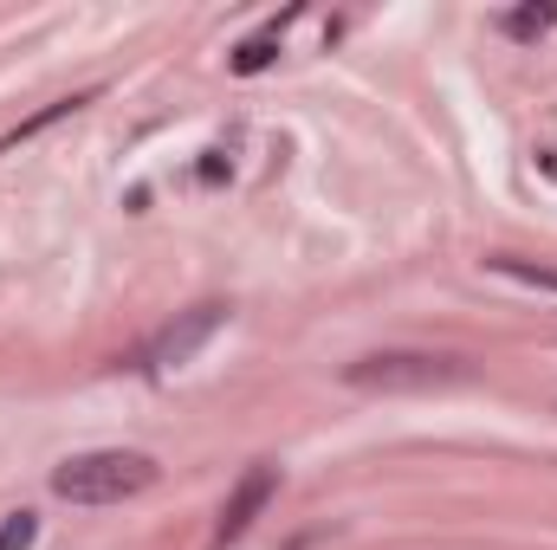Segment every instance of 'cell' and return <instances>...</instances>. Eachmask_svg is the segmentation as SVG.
Returning a JSON list of instances; mask_svg holds the SVG:
<instances>
[{
  "label": "cell",
  "mask_w": 557,
  "mask_h": 550,
  "mask_svg": "<svg viewBox=\"0 0 557 550\" xmlns=\"http://www.w3.org/2000/svg\"><path fill=\"white\" fill-rule=\"evenodd\" d=\"M85 104H98V91H72V98H52V104H46V111H33V117H26V124H13V130H7V137H0V155H13V149H20V142L46 137V130H52V124H65V117H78V111H85Z\"/></svg>",
  "instance_id": "5b68a950"
},
{
  "label": "cell",
  "mask_w": 557,
  "mask_h": 550,
  "mask_svg": "<svg viewBox=\"0 0 557 550\" xmlns=\"http://www.w3.org/2000/svg\"><path fill=\"white\" fill-rule=\"evenodd\" d=\"M221 155H227V149H208V162H201V182H221V175H227V162H221Z\"/></svg>",
  "instance_id": "30bf717a"
},
{
  "label": "cell",
  "mask_w": 557,
  "mask_h": 550,
  "mask_svg": "<svg viewBox=\"0 0 557 550\" xmlns=\"http://www.w3.org/2000/svg\"><path fill=\"white\" fill-rule=\"evenodd\" d=\"M273 492H278V466H247L240 473V486L227 492V505H221V518H214V550H227V545H240L247 532H253V518L273 505Z\"/></svg>",
  "instance_id": "3957f363"
},
{
  "label": "cell",
  "mask_w": 557,
  "mask_h": 550,
  "mask_svg": "<svg viewBox=\"0 0 557 550\" xmlns=\"http://www.w3.org/2000/svg\"><path fill=\"white\" fill-rule=\"evenodd\" d=\"M162 479V466L137 447H98V453H72L52 466V492L65 505H124Z\"/></svg>",
  "instance_id": "6da1fadb"
},
{
  "label": "cell",
  "mask_w": 557,
  "mask_h": 550,
  "mask_svg": "<svg viewBox=\"0 0 557 550\" xmlns=\"http://www.w3.org/2000/svg\"><path fill=\"white\" fill-rule=\"evenodd\" d=\"M499 26H506V39H539V33L557 26V7H519V13H506Z\"/></svg>",
  "instance_id": "ba28073f"
},
{
  "label": "cell",
  "mask_w": 557,
  "mask_h": 550,
  "mask_svg": "<svg viewBox=\"0 0 557 550\" xmlns=\"http://www.w3.org/2000/svg\"><path fill=\"white\" fill-rule=\"evenodd\" d=\"M33 538H39V518H33V512H13V518L0 525V550H33Z\"/></svg>",
  "instance_id": "9c48e42d"
},
{
  "label": "cell",
  "mask_w": 557,
  "mask_h": 550,
  "mask_svg": "<svg viewBox=\"0 0 557 550\" xmlns=\"http://www.w3.org/2000/svg\"><path fill=\"white\" fill-rule=\"evenodd\" d=\"M460 376H467V363H454V357H421V350L363 357V363L344 370L350 389H383V396H396V389H447V383H460Z\"/></svg>",
  "instance_id": "7a4b0ae2"
},
{
  "label": "cell",
  "mask_w": 557,
  "mask_h": 550,
  "mask_svg": "<svg viewBox=\"0 0 557 550\" xmlns=\"http://www.w3.org/2000/svg\"><path fill=\"white\" fill-rule=\"evenodd\" d=\"M285 20H292V13H285ZM285 20H273L267 33H253L247 46H234V72H240V78H253V72H267V65L278 59V26H285Z\"/></svg>",
  "instance_id": "52a82bcc"
},
{
  "label": "cell",
  "mask_w": 557,
  "mask_h": 550,
  "mask_svg": "<svg viewBox=\"0 0 557 550\" xmlns=\"http://www.w3.org/2000/svg\"><path fill=\"white\" fill-rule=\"evenodd\" d=\"M221 324H227V304H195V311H182V317L149 343V370H156V376H169V370L195 363V350H201Z\"/></svg>",
  "instance_id": "277c9868"
},
{
  "label": "cell",
  "mask_w": 557,
  "mask_h": 550,
  "mask_svg": "<svg viewBox=\"0 0 557 550\" xmlns=\"http://www.w3.org/2000/svg\"><path fill=\"white\" fill-rule=\"evenodd\" d=\"M486 273H493V278H512V285H525V291H545V298H557V273H552V266H532V260H512V253H486Z\"/></svg>",
  "instance_id": "8992f818"
}]
</instances>
